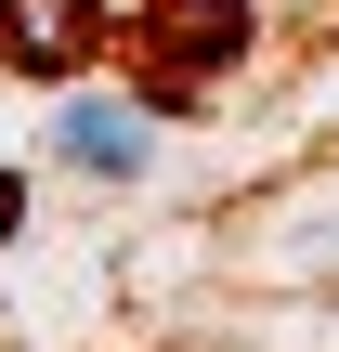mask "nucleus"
Returning <instances> with one entry per match:
<instances>
[{
	"label": "nucleus",
	"mask_w": 339,
	"mask_h": 352,
	"mask_svg": "<svg viewBox=\"0 0 339 352\" xmlns=\"http://www.w3.org/2000/svg\"><path fill=\"white\" fill-rule=\"evenodd\" d=\"M13 222H26V170H0V235H13Z\"/></svg>",
	"instance_id": "39448f33"
},
{
	"label": "nucleus",
	"mask_w": 339,
	"mask_h": 352,
	"mask_svg": "<svg viewBox=\"0 0 339 352\" xmlns=\"http://www.w3.org/2000/svg\"><path fill=\"white\" fill-rule=\"evenodd\" d=\"M52 144H65V170H91V183H144V157H157V144H144V104H131V118H118V104H78Z\"/></svg>",
	"instance_id": "7ed1b4c3"
},
{
	"label": "nucleus",
	"mask_w": 339,
	"mask_h": 352,
	"mask_svg": "<svg viewBox=\"0 0 339 352\" xmlns=\"http://www.w3.org/2000/svg\"><path fill=\"white\" fill-rule=\"evenodd\" d=\"M118 39V0H0V65L13 78H78Z\"/></svg>",
	"instance_id": "f03ea898"
},
{
	"label": "nucleus",
	"mask_w": 339,
	"mask_h": 352,
	"mask_svg": "<svg viewBox=\"0 0 339 352\" xmlns=\"http://www.w3.org/2000/svg\"><path fill=\"white\" fill-rule=\"evenodd\" d=\"M287 261H300V274H339V196H327V209H300V222H287Z\"/></svg>",
	"instance_id": "20e7f679"
},
{
	"label": "nucleus",
	"mask_w": 339,
	"mask_h": 352,
	"mask_svg": "<svg viewBox=\"0 0 339 352\" xmlns=\"http://www.w3.org/2000/svg\"><path fill=\"white\" fill-rule=\"evenodd\" d=\"M118 39L144 52L157 104H209L248 52V0H118Z\"/></svg>",
	"instance_id": "f257e3e1"
}]
</instances>
